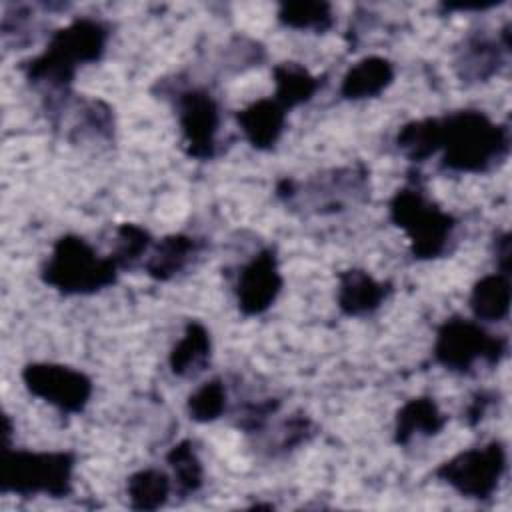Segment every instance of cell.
Instances as JSON below:
<instances>
[{"mask_svg": "<svg viewBox=\"0 0 512 512\" xmlns=\"http://www.w3.org/2000/svg\"><path fill=\"white\" fill-rule=\"evenodd\" d=\"M110 40V26L92 16H78L64 28L52 32L46 48L24 60L20 70L26 82L42 92L44 104L72 94L78 70L102 60Z\"/></svg>", "mask_w": 512, "mask_h": 512, "instance_id": "cell-1", "label": "cell"}, {"mask_svg": "<svg viewBox=\"0 0 512 512\" xmlns=\"http://www.w3.org/2000/svg\"><path fill=\"white\" fill-rule=\"evenodd\" d=\"M440 168L458 174H484L510 154L508 124L494 122L482 110H456L442 116Z\"/></svg>", "mask_w": 512, "mask_h": 512, "instance_id": "cell-2", "label": "cell"}, {"mask_svg": "<svg viewBox=\"0 0 512 512\" xmlns=\"http://www.w3.org/2000/svg\"><path fill=\"white\" fill-rule=\"evenodd\" d=\"M388 216L408 236L410 254L416 260L446 256L458 226L450 212L428 198L420 178H410L394 192L388 202Z\"/></svg>", "mask_w": 512, "mask_h": 512, "instance_id": "cell-3", "label": "cell"}, {"mask_svg": "<svg viewBox=\"0 0 512 512\" xmlns=\"http://www.w3.org/2000/svg\"><path fill=\"white\" fill-rule=\"evenodd\" d=\"M118 274L112 256H102L78 234H62L40 268L42 282L64 296H92L114 286Z\"/></svg>", "mask_w": 512, "mask_h": 512, "instance_id": "cell-4", "label": "cell"}, {"mask_svg": "<svg viewBox=\"0 0 512 512\" xmlns=\"http://www.w3.org/2000/svg\"><path fill=\"white\" fill-rule=\"evenodd\" d=\"M76 454L70 450L2 448L0 492L22 498H68L74 490Z\"/></svg>", "mask_w": 512, "mask_h": 512, "instance_id": "cell-5", "label": "cell"}, {"mask_svg": "<svg viewBox=\"0 0 512 512\" xmlns=\"http://www.w3.org/2000/svg\"><path fill=\"white\" fill-rule=\"evenodd\" d=\"M370 194V170L362 162L330 168L300 182L282 178L276 182V196L292 210L312 214H336L350 204L364 202Z\"/></svg>", "mask_w": 512, "mask_h": 512, "instance_id": "cell-6", "label": "cell"}, {"mask_svg": "<svg viewBox=\"0 0 512 512\" xmlns=\"http://www.w3.org/2000/svg\"><path fill=\"white\" fill-rule=\"evenodd\" d=\"M508 354V338L488 332L478 320L450 316L434 338L432 356L442 368L456 374H470L478 362L500 364Z\"/></svg>", "mask_w": 512, "mask_h": 512, "instance_id": "cell-7", "label": "cell"}, {"mask_svg": "<svg viewBox=\"0 0 512 512\" xmlns=\"http://www.w3.org/2000/svg\"><path fill=\"white\" fill-rule=\"evenodd\" d=\"M506 466V444L502 440H490L444 460L434 470V476L462 498L482 502L496 494L500 480L506 474Z\"/></svg>", "mask_w": 512, "mask_h": 512, "instance_id": "cell-8", "label": "cell"}, {"mask_svg": "<svg viewBox=\"0 0 512 512\" xmlns=\"http://www.w3.org/2000/svg\"><path fill=\"white\" fill-rule=\"evenodd\" d=\"M176 110L182 146L190 158L212 160L218 154L220 104L204 86H168L162 90Z\"/></svg>", "mask_w": 512, "mask_h": 512, "instance_id": "cell-9", "label": "cell"}, {"mask_svg": "<svg viewBox=\"0 0 512 512\" xmlns=\"http://www.w3.org/2000/svg\"><path fill=\"white\" fill-rule=\"evenodd\" d=\"M20 378L26 390L64 414H80L94 392L92 378L58 362H28Z\"/></svg>", "mask_w": 512, "mask_h": 512, "instance_id": "cell-10", "label": "cell"}, {"mask_svg": "<svg viewBox=\"0 0 512 512\" xmlns=\"http://www.w3.org/2000/svg\"><path fill=\"white\" fill-rule=\"evenodd\" d=\"M284 288V276L274 246L260 248L236 276V304L244 316L268 312Z\"/></svg>", "mask_w": 512, "mask_h": 512, "instance_id": "cell-11", "label": "cell"}, {"mask_svg": "<svg viewBox=\"0 0 512 512\" xmlns=\"http://www.w3.org/2000/svg\"><path fill=\"white\" fill-rule=\"evenodd\" d=\"M510 52V24L506 22L498 36L470 32L454 52V72L466 86L482 84L494 78Z\"/></svg>", "mask_w": 512, "mask_h": 512, "instance_id": "cell-12", "label": "cell"}, {"mask_svg": "<svg viewBox=\"0 0 512 512\" xmlns=\"http://www.w3.org/2000/svg\"><path fill=\"white\" fill-rule=\"evenodd\" d=\"M392 282L376 280L362 268H348L338 272L336 304L344 316L362 318L374 314L392 294Z\"/></svg>", "mask_w": 512, "mask_h": 512, "instance_id": "cell-13", "label": "cell"}, {"mask_svg": "<svg viewBox=\"0 0 512 512\" xmlns=\"http://www.w3.org/2000/svg\"><path fill=\"white\" fill-rule=\"evenodd\" d=\"M204 242L190 234H166L154 240L144 258V272L156 282H170L186 272L202 254Z\"/></svg>", "mask_w": 512, "mask_h": 512, "instance_id": "cell-14", "label": "cell"}, {"mask_svg": "<svg viewBox=\"0 0 512 512\" xmlns=\"http://www.w3.org/2000/svg\"><path fill=\"white\" fill-rule=\"evenodd\" d=\"M234 116L244 140L254 150L266 152L280 142L286 130L288 110L270 96L250 102L248 106L240 108Z\"/></svg>", "mask_w": 512, "mask_h": 512, "instance_id": "cell-15", "label": "cell"}, {"mask_svg": "<svg viewBox=\"0 0 512 512\" xmlns=\"http://www.w3.org/2000/svg\"><path fill=\"white\" fill-rule=\"evenodd\" d=\"M448 416L440 410L432 396H416L406 400L394 418V442L408 446L414 438H432L444 430Z\"/></svg>", "mask_w": 512, "mask_h": 512, "instance_id": "cell-16", "label": "cell"}, {"mask_svg": "<svg viewBox=\"0 0 512 512\" xmlns=\"http://www.w3.org/2000/svg\"><path fill=\"white\" fill-rule=\"evenodd\" d=\"M396 78L394 64L384 56H364L352 64L340 82L344 100H368L380 96Z\"/></svg>", "mask_w": 512, "mask_h": 512, "instance_id": "cell-17", "label": "cell"}, {"mask_svg": "<svg viewBox=\"0 0 512 512\" xmlns=\"http://www.w3.org/2000/svg\"><path fill=\"white\" fill-rule=\"evenodd\" d=\"M212 356V338L200 320H188L182 336L168 354L170 372L178 378H196L202 374Z\"/></svg>", "mask_w": 512, "mask_h": 512, "instance_id": "cell-18", "label": "cell"}, {"mask_svg": "<svg viewBox=\"0 0 512 512\" xmlns=\"http://www.w3.org/2000/svg\"><path fill=\"white\" fill-rule=\"evenodd\" d=\"M274 94L272 98L280 102L288 112L310 102L316 92L324 86V76L312 74L298 62H280L272 66Z\"/></svg>", "mask_w": 512, "mask_h": 512, "instance_id": "cell-19", "label": "cell"}, {"mask_svg": "<svg viewBox=\"0 0 512 512\" xmlns=\"http://www.w3.org/2000/svg\"><path fill=\"white\" fill-rule=\"evenodd\" d=\"M468 306L478 322H500L510 312V274L492 272L474 282Z\"/></svg>", "mask_w": 512, "mask_h": 512, "instance_id": "cell-20", "label": "cell"}, {"mask_svg": "<svg viewBox=\"0 0 512 512\" xmlns=\"http://www.w3.org/2000/svg\"><path fill=\"white\" fill-rule=\"evenodd\" d=\"M442 136V118L426 116L406 122L398 130L394 144L406 160L420 164L442 150Z\"/></svg>", "mask_w": 512, "mask_h": 512, "instance_id": "cell-21", "label": "cell"}, {"mask_svg": "<svg viewBox=\"0 0 512 512\" xmlns=\"http://www.w3.org/2000/svg\"><path fill=\"white\" fill-rule=\"evenodd\" d=\"M172 476L160 468H142L128 476L126 496L132 510L150 512L162 508L172 494Z\"/></svg>", "mask_w": 512, "mask_h": 512, "instance_id": "cell-22", "label": "cell"}, {"mask_svg": "<svg viewBox=\"0 0 512 512\" xmlns=\"http://www.w3.org/2000/svg\"><path fill=\"white\" fill-rule=\"evenodd\" d=\"M276 18L282 26L292 30L324 34L334 26V10L324 0H290L280 2Z\"/></svg>", "mask_w": 512, "mask_h": 512, "instance_id": "cell-23", "label": "cell"}, {"mask_svg": "<svg viewBox=\"0 0 512 512\" xmlns=\"http://www.w3.org/2000/svg\"><path fill=\"white\" fill-rule=\"evenodd\" d=\"M172 470V486L180 496H192L204 486V466L192 440L184 438L166 452Z\"/></svg>", "mask_w": 512, "mask_h": 512, "instance_id": "cell-24", "label": "cell"}, {"mask_svg": "<svg viewBox=\"0 0 512 512\" xmlns=\"http://www.w3.org/2000/svg\"><path fill=\"white\" fill-rule=\"evenodd\" d=\"M228 408V388L222 378H210L202 382L186 400L188 416L194 422L208 424L218 420Z\"/></svg>", "mask_w": 512, "mask_h": 512, "instance_id": "cell-25", "label": "cell"}, {"mask_svg": "<svg viewBox=\"0 0 512 512\" xmlns=\"http://www.w3.org/2000/svg\"><path fill=\"white\" fill-rule=\"evenodd\" d=\"M152 244H154V238L146 228L132 222H124L116 228L114 248L110 256L120 270L132 268L136 262L146 258Z\"/></svg>", "mask_w": 512, "mask_h": 512, "instance_id": "cell-26", "label": "cell"}, {"mask_svg": "<svg viewBox=\"0 0 512 512\" xmlns=\"http://www.w3.org/2000/svg\"><path fill=\"white\" fill-rule=\"evenodd\" d=\"M314 434H316V426H314L312 418L302 412H296L280 424L278 438H274L268 446H270V452H274V454H286V452H292L298 446L310 442Z\"/></svg>", "mask_w": 512, "mask_h": 512, "instance_id": "cell-27", "label": "cell"}, {"mask_svg": "<svg viewBox=\"0 0 512 512\" xmlns=\"http://www.w3.org/2000/svg\"><path fill=\"white\" fill-rule=\"evenodd\" d=\"M278 408H280L278 398L244 402L236 410V426L246 434H260L268 426V420L278 412Z\"/></svg>", "mask_w": 512, "mask_h": 512, "instance_id": "cell-28", "label": "cell"}, {"mask_svg": "<svg viewBox=\"0 0 512 512\" xmlns=\"http://www.w3.org/2000/svg\"><path fill=\"white\" fill-rule=\"evenodd\" d=\"M498 402V392L494 390H478L470 398L466 410H464V422L468 426H476L478 422L484 420L488 410Z\"/></svg>", "mask_w": 512, "mask_h": 512, "instance_id": "cell-29", "label": "cell"}, {"mask_svg": "<svg viewBox=\"0 0 512 512\" xmlns=\"http://www.w3.org/2000/svg\"><path fill=\"white\" fill-rule=\"evenodd\" d=\"M492 248H494V260H496V268L498 272L510 274V258H512V248H510V232H498L492 240Z\"/></svg>", "mask_w": 512, "mask_h": 512, "instance_id": "cell-30", "label": "cell"}, {"mask_svg": "<svg viewBox=\"0 0 512 512\" xmlns=\"http://www.w3.org/2000/svg\"><path fill=\"white\" fill-rule=\"evenodd\" d=\"M498 0H488V2H456V4H442L446 10H488L498 6Z\"/></svg>", "mask_w": 512, "mask_h": 512, "instance_id": "cell-31", "label": "cell"}]
</instances>
